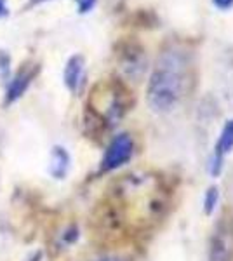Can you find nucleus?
Returning a JSON list of instances; mask_svg holds the SVG:
<instances>
[{
    "label": "nucleus",
    "instance_id": "obj_5",
    "mask_svg": "<svg viewBox=\"0 0 233 261\" xmlns=\"http://www.w3.org/2000/svg\"><path fill=\"white\" fill-rule=\"evenodd\" d=\"M63 81H65L66 89L73 94H79L82 91V86L86 82V60L80 54H73L66 61L65 71H63Z\"/></svg>",
    "mask_w": 233,
    "mask_h": 261
},
{
    "label": "nucleus",
    "instance_id": "obj_9",
    "mask_svg": "<svg viewBox=\"0 0 233 261\" xmlns=\"http://www.w3.org/2000/svg\"><path fill=\"white\" fill-rule=\"evenodd\" d=\"M9 73H11V58L4 50H0V75L4 79H7Z\"/></svg>",
    "mask_w": 233,
    "mask_h": 261
},
{
    "label": "nucleus",
    "instance_id": "obj_11",
    "mask_svg": "<svg viewBox=\"0 0 233 261\" xmlns=\"http://www.w3.org/2000/svg\"><path fill=\"white\" fill-rule=\"evenodd\" d=\"M213 4L219 11H228L233 7V0H213Z\"/></svg>",
    "mask_w": 233,
    "mask_h": 261
},
{
    "label": "nucleus",
    "instance_id": "obj_1",
    "mask_svg": "<svg viewBox=\"0 0 233 261\" xmlns=\"http://www.w3.org/2000/svg\"><path fill=\"white\" fill-rule=\"evenodd\" d=\"M188 81V61L183 50L165 49L157 58L148 81L146 101L151 112L169 113L183 99Z\"/></svg>",
    "mask_w": 233,
    "mask_h": 261
},
{
    "label": "nucleus",
    "instance_id": "obj_4",
    "mask_svg": "<svg viewBox=\"0 0 233 261\" xmlns=\"http://www.w3.org/2000/svg\"><path fill=\"white\" fill-rule=\"evenodd\" d=\"M233 256V228L230 221L223 220L216 225L211 237L209 261H231Z\"/></svg>",
    "mask_w": 233,
    "mask_h": 261
},
{
    "label": "nucleus",
    "instance_id": "obj_13",
    "mask_svg": "<svg viewBox=\"0 0 233 261\" xmlns=\"http://www.w3.org/2000/svg\"><path fill=\"white\" fill-rule=\"evenodd\" d=\"M44 2H50V0H30L28 7H33V6H39V4H44Z\"/></svg>",
    "mask_w": 233,
    "mask_h": 261
},
{
    "label": "nucleus",
    "instance_id": "obj_3",
    "mask_svg": "<svg viewBox=\"0 0 233 261\" xmlns=\"http://www.w3.org/2000/svg\"><path fill=\"white\" fill-rule=\"evenodd\" d=\"M233 151V119L224 122L221 133H219V138L216 141V146L209 157V162H207V172L213 178H218L223 172L224 167V159L228 157Z\"/></svg>",
    "mask_w": 233,
    "mask_h": 261
},
{
    "label": "nucleus",
    "instance_id": "obj_6",
    "mask_svg": "<svg viewBox=\"0 0 233 261\" xmlns=\"http://www.w3.org/2000/svg\"><path fill=\"white\" fill-rule=\"evenodd\" d=\"M35 77V71L30 68L19 70L14 77L11 79L7 84V91H6V105L16 103L21 96L24 94V91L28 89V86L32 84V79Z\"/></svg>",
    "mask_w": 233,
    "mask_h": 261
},
{
    "label": "nucleus",
    "instance_id": "obj_14",
    "mask_svg": "<svg viewBox=\"0 0 233 261\" xmlns=\"http://www.w3.org/2000/svg\"><path fill=\"white\" fill-rule=\"evenodd\" d=\"M99 261H120V259H117V258H103V259H99Z\"/></svg>",
    "mask_w": 233,
    "mask_h": 261
},
{
    "label": "nucleus",
    "instance_id": "obj_7",
    "mask_svg": "<svg viewBox=\"0 0 233 261\" xmlns=\"http://www.w3.org/2000/svg\"><path fill=\"white\" fill-rule=\"evenodd\" d=\"M70 164H71V157L66 151V148L63 146H54L53 151H50V161H49V172L54 179H63L66 178L70 171Z\"/></svg>",
    "mask_w": 233,
    "mask_h": 261
},
{
    "label": "nucleus",
    "instance_id": "obj_10",
    "mask_svg": "<svg viewBox=\"0 0 233 261\" xmlns=\"http://www.w3.org/2000/svg\"><path fill=\"white\" fill-rule=\"evenodd\" d=\"M75 2H77V9L80 14H87L96 7L97 0H75Z\"/></svg>",
    "mask_w": 233,
    "mask_h": 261
},
{
    "label": "nucleus",
    "instance_id": "obj_8",
    "mask_svg": "<svg viewBox=\"0 0 233 261\" xmlns=\"http://www.w3.org/2000/svg\"><path fill=\"white\" fill-rule=\"evenodd\" d=\"M218 202H219V190L216 187H211L209 190L205 192V197H204V211L207 216H211V214L214 213Z\"/></svg>",
    "mask_w": 233,
    "mask_h": 261
},
{
    "label": "nucleus",
    "instance_id": "obj_2",
    "mask_svg": "<svg viewBox=\"0 0 233 261\" xmlns=\"http://www.w3.org/2000/svg\"><path fill=\"white\" fill-rule=\"evenodd\" d=\"M134 153V143L133 138L129 134L122 133L117 134L112 141H110L105 157L101 161V169L103 171H115L118 167H122L124 164L131 161Z\"/></svg>",
    "mask_w": 233,
    "mask_h": 261
},
{
    "label": "nucleus",
    "instance_id": "obj_12",
    "mask_svg": "<svg viewBox=\"0 0 233 261\" xmlns=\"http://www.w3.org/2000/svg\"><path fill=\"white\" fill-rule=\"evenodd\" d=\"M9 16V7H7V0H0V18Z\"/></svg>",
    "mask_w": 233,
    "mask_h": 261
}]
</instances>
